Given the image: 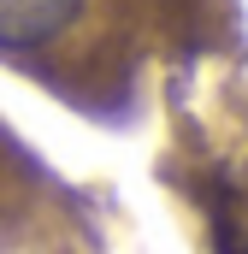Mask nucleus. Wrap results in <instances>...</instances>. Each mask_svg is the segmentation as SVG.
<instances>
[{"label":"nucleus","mask_w":248,"mask_h":254,"mask_svg":"<svg viewBox=\"0 0 248 254\" xmlns=\"http://www.w3.org/2000/svg\"><path fill=\"white\" fill-rule=\"evenodd\" d=\"M83 12V0H0V48H42Z\"/></svg>","instance_id":"f257e3e1"}]
</instances>
